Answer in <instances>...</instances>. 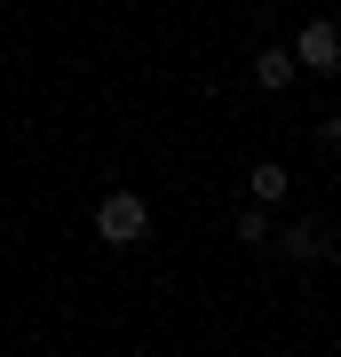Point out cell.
I'll list each match as a JSON object with an SVG mask.
<instances>
[{"label":"cell","mask_w":341,"mask_h":357,"mask_svg":"<svg viewBox=\"0 0 341 357\" xmlns=\"http://www.w3.org/2000/svg\"><path fill=\"white\" fill-rule=\"evenodd\" d=\"M96 238L103 246H143V238H151V206H143L135 191H112L96 206Z\"/></svg>","instance_id":"cell-1"},{"label":"cell","mask_w":341,"mask_h":357,"mask_svg":"<svg viewBox=\"0 0 341 357\" xmlns=\"http://www.w3.org/2000/svg\"><path fill=\"white\" fill-rule=\"evenodd\" d=\"M286 48H294V64L317 72V79H333V72H341V24H333V16H310V24L286 40Z\"/></svg>","instance_id":"cell-2"},{"label":"cell","mask_w":341,"mask_h":357,"mask_svg":"<svg viewBox=\"0 0 341 357\" xmlns=\"http://www.w3.org/2000/svg\"><path fill=\"white\" fill-rule=\"evenodd\" d=\"M238 238H246V246H270V206H262V199L238 215Z\"/></svg>","instance_id":"cell-6"},{"label":"cell","mask_w":341,"mask_h":357,"mask_svg":"<svg viewBox=\"0 0 341 357\" xmlns=\"http://www.w3.org/2000/svg\"><path fill=\"white\" fill-rule=\"evenodd\" d=\"M294 72H302V64H294V48H254V88H270V96H278Z\"/></svg>","instance_id":"cell-4"},{"label":"cell","mask_w":341,"mask_h":357,"mask_svg":"<svg viewBox=\"0 0 341 357\" xmlns=\"http://www.w3.org/2000/svg\"><path fill=\"white\" fill-rule=\"evenodd\" d=\"M286 183H294V175H286L278 159H262V167H254V199H262V206H278V199H286Z\"/></svg>","instance_id":"cell-5"},{"label":"cell","mask_w":341,"mask_h":357,"mask_svg":"<svg viewBox=\"0 0 341 357\" xmlns=\"http://www.w3.org/2000/svg\"><path fill=\"white\" fill-rule=\"evenodd\" d=\"M270 246H286L294 262H333V230H326V222H294V230H270Z\"/></svg>","instance_id":"cell-3"},{"label":"cell","mask_w":341,"mask_h":357,"mask_svg":"<svg viewBox=\"0 0 341 357\" xmlns=\"http://www.w3.org/2000/svg\"><path fill=\"white\" fill-rule=\"evenodd\" d=\"M326 135H333V143H341V119H326Z\"/></svg>","instance_id":"cell-7"}]
</instances>
